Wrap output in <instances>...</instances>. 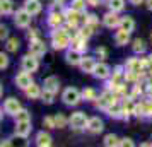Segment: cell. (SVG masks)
Masks as SVG:
<instances>
[{"label":"cell","mask_w":152,"mask_h":147,"mask_svg":"<svg viewBox=\"0 0 152 147\" xmlns=\"http://www.w3.org/2000/svg\"><path fill=\"white\" fill-rule=\"evenodd\" d=\"M50 38H51V46H53V50H67V48H70L72 39H70V36H69V33H67L65 26H63V28L53 29L51 34H50Z\"/></svg>","instance_id":"cell-1"},{"label":"cell","mask_w":152,"mask_h":147,"mask_svg":"<svg viewBox=\"0 0 152 147\" xmlns=\"http://www.w3.org/2000/svg\"><path fill=\"white\" fill-rule=\"evenodd\" d=\"M116 101H120V98L116 96V92L115 91H111V89H104L99 96H97V99L94 101V105H96V108H99V110H108L113 103H116Z\"/></svg>","instance_id":"cell-2"},{"label":"cell","mask_w":152,"mask_h":147,"mask_svg":"<svg viewBox=\"0 0 152 147\" xmlns=\"http://www.w3.org/2000/svg\"><path fill=\"white\" fill-rule=\"evenodd\" d=\"M62 101L65 106H77L82 99V91L80 89H77V87H65L62 92Z\"/></svg>","instance_id":"cell-3"},{"label":"cell","mask_w":152,"mask_h":147,"mask_svg":"<svg viewBox=\"0 0 152 147\" xmlns=\"http://www.w3.org/2000/svg\"><path fill=\"white\" fill-rule=\"evenodd\" d=\"M87 121H89V116L84 111H75L69 116V123L74 130H86Z\"/></svg>","instance_id":"cell-4"},{"label":"cell","mask_w":152,"mask_h":147,"mask_svg":"<svg viewBox=\"0 0 152 147\" xmlns=\"http://www.w3.org/2000/svg\"><path fill=\"white\" fill-rule=\"evenodd\" d=\"M31 21H33V15L29 14L26 9H17V12H14V24L19 29H28L31 26Z\"/></svg>","instance_id":"cell-5"},{"label":"cell","mask_w":152,"mask_h":147,"mask_svg":"<svg viewBox=\"0 0 152 147\" xmlns=\"http://www.w3.org/2000/svg\"><path fill=\"white\" fill-rule=\"evenodd\" d=\"M21 69L26 70V72H31V74L38 72V69H39V58L36 55H33V53L24 55L21 58Z\"/></svg>","instance_id":"cell-6"},{"label":"cell","mask_w":152,"mask_h":147,"mask_svg":"<svg viewBox=\"0 0 152 147\" xmlns=\"http://www.w3.org/2000/svg\"><path fill=\"white\" fill-rule=\"evenodd\" d=\"M46 22H48V26L51 29H56V28H63L67 19H65L63 10H50L48 17H46Z\"/></svg>","instance_id":"cell-7"},{"label":"cell","mask_w":152,"mask_h":147,"mask_svg":"<svg viewBox=\"0 0 152 147\" xmlns=\"http://www.w3.org/2000/svg\"><path fill=\"white\" fill-rule=\"evenodd\" d=\"M33 132V125H31V120L26 121H15V128H14V135L19 139H28Z\"/></svg>","instance_id":"cell-8"},{"label":"cell","mask_w":152,"mask_h":147,"mask_svg":"<svg viewBox=\"0 0 152 147\" xmlns=\"http://www.w3.org/2000/svg\"><path fill=\"white\" fill-rule=\"evenodd\" d=\"M103 26L108 29H118L120 28V22H121V17L118 15V12H113V10H108L106 14L103 15Z\"/></svg>","instance_id":"cell-9"},{"label":"cell","mask_w":152,"mask_h":147,"mask_svg":"<svg viewBox=\"0 0 152 147\" xmlns=\"http://www.w3.org/2000/svg\"><path fill=\"white\" fill-rule=\"evenodd\" d=\"M111 74H113V70H111V67L106 62H97L96 69L92 72V75H94L97 80H108V79L111 77Z\"/></svg>","instance_id":"cell-10"},{"label":"cell","mask_w":152,"mask_h":147,"mask_svg":"<svg viewBox=\"0 0 152 147\" xmlns=\"http://www.w3.org/2000/svg\"><path fill=\"white\" fill-rule=\"evenodd\" d=\"M21 101L17 98H7L5 101H4V106H2V111L7 113L9 116H15L17 115V111L21 110Z\"/></svg>","instance_id":"cell-11"},{"label":"cell","mask_w":152,"mask_h":147,"mask_svg":"<svg viewBox=\"0 0 152 147\" xmlns=\"http://www.w3.org/2000/svg\"><path fill=\"white\" fill-rule=\"evenodd\" d=\"M14 82H15V86H17L19 89H22V91H24V89H28V87L33 84L34 80H33V77H31V72H26V70L21 69V72L15 75Z\"/></svg>","instance_id":"cell-12"},{"label":"cell","mask_w":152,"mask_h":147,"mask_svg":"<svg viewBox=\"0 0 152 147\" xmlns=\"http://www.w3.org/2000/svg\"><path fill=\"white\" fill-rule=\"evenodd\" d=\"M82 56H84V53H80L79 50L72 48V46L65 50V62L69 63V65H72V67H79Z\"/></svg>","instance_id":"cell-13"},{"label":"cell","mask_w":152,"mask_h":147,"mask_svg":"<svg viewBox=\"0 0 152 147\" xmlns=\"http://www.w3.org/2000/svg\"><path fill=\"white\" fill-rule=\"evenodd\" d=\"M86 130L92 135H97V133H101L104 130V121L103 118H99V116H91L89 121H87V127H86Z\"/></svg>","instance_id":"cell-14"},{"label":"cell","mask_w":152,"mask_h":147,"mask_svg":"<svg viewBox=\"0 0 152 147\" xmlns=\"http://www.w3.org/2000/svg\"><path fill=\"white\" fill-rule=\"evenodd\" d=\"M29 53L36 55L38 58L43 55H46V45H45V41H43L41 38L31 39V43H29Z\"/></svg>","instance_id":"cell-15"},{"label":"cell","mask_w":152,"mask_h":147,"mask_svg":"<svg viewBox=\"0 0 152 147\" xmlns=\"http://www.w3.org/2000/svg\"><path fill=\"white\" fill-rule=\"evenodd\" d=\"M96 58L94 56H91V55H84L82 56V60H80V65H79V69L82 70L84 74H91L92 75V72H94V69H96Z\"/></svg>","instance_id":"cell-16"},{"label":"cell","mask_w":152,"mask_h":147,"mask_svg":"<svg viewBox=\"0 0 152 147\" xmlns=\"http://www.w3.org/2000/svg\"><path fill=\"white\" fill-rule=\"evenodd\" d=\"M22 7L28 10L29 14L33 15H38V14H41V10H43V4H41V0H24V4H22Z\"/></svg>","instance_id":"cell-17"},{"label":"cell","mask_w":152,"mask_h":147,"mask_svg":"<svg viewBox=\"0 0 152 147\" xmlns=\"http://www.w3.org/2000/svg\"><path fill=\"white\" fill-rule=\"evenodd\" d=\"M125 70H132V72H137V74H145L142 58H135V56L128 58V60L125 62Z\"/></svg>","instance_id":"cell-18"},{"label":"cell","mask_w":152,"mask_h":147,"mask_svg":"<svg viewBox=\"0 0 152 147\" xmlns=\"http://www.w3.org/2000/svg\"><path fill=\"white\" fill-rule=\"evenodd\" d=\"M135 101H133V98H123V101H121V110H123V118L128 120L130 116H133V113H135Z\"/></svg>","instance_id":"cell-19"},{"label":"cell","mask_w":152,"mask_h":147,"mask_svg":"<svg viewBox=\"0 0 152 147\" xmlns=\"http://www.w3.org/2000/svg\"><path fill=\"white\" fill-rule=\"evenodd\" d=\"M34 144H36L38 147H50L51 144H53V139H51V135H50L48 132L41 130V132L36 133V137H34Z\"/></svg>","instance_id":"cell-20"},{"label":"cell","mask_w":152,"mask_h":147,"mask_svg":"<svg viewBox=\"0 0 152 147\" xmlns=\"http://www.w3.org/2000/svg\"><path fill=\"white\" fill-rule=\"evenodd\" d=\"M128 43H130V33L118 28V31L115 33V45L116 46H126Z\"/></svg>","instance_id":"cell-21"},{"label":"cell","mask_w":152,"mask_h":147,"mask_svg":"<svg viewBox=\"0 0 152 147\" xmlns=\"http://www.w3.org/2000/svg\"><path fill=\"white\" fill-rule=\"evenodd\" d=\"M41 92H43V87L38 86L36 82H33L28 89H24V94H26L28 99H41Z\"/></svg>","instance_id":"cell-22"},{"label":"cell","mask_w":152,"mask_h":147,"mask_svg":"<svg viewBox=\"0 0 152 147\" xmlns=\"http://www.w3.org/2000/svg\"><path fill=\"white\" fill-rule=\"evenodd\" d=\"M43 89L58 92V91H60V80H58V77H55V75L46 77V79H45V82H43Z\"/></svg>","instance_id":"cell-23"},{"label":"cell","mask_w":152,"mask_h":147,"mask_svg":"<svg viewBox=\"0 0 152 147\" xmlns=\"http://www.w3.org/2000/svg\"><path fill=\"white\" fill-rule=\"evenodd\" d=\"M70 46H72V48H75V50H79L80 53H86V51H87V38H84L82 34H79L77 38L72 39Z\"/></svg>","instance_id":"cell-24"},{"label":"cell","mask_w":152,"mask_h":147,"mask_svg":"<svg viewBox=\"0 0 152 147\" xmlns=\"http://www.w3.org/2000/svg\"><path fill=\"white\" fill-rule=\"evenodd\" d=\"M132 51H133L135 55H144L145 51H147V43H145L142 38H135V39L132 41Z\"/></svg>","instance_id":"cell-25"},{"label":"cell","mask_w":152,"mask_h":147,"mask_svg":"<svg viewBox=\"0 0 152 147\" xmlns=\"http://www.w3.org/2000/svg\"><path fill=\"white\" fill-rule=\"evenodd\" d=\"M108 113V116L111 118H123V110H121V101H116V103H113V105L106 110Z\"/></svg>","instance_id":"cell-26"},{"label":"cell","mask_w":152,"mask_h":147,"mask_svg":"<svg viewBox=\"0 0 152 147\" xmlns=\"http://www.w3.org/2000/svg\"><path fill=\"white\" fill-rule=\"evenodd\" d=\"M0 14L2 15L14 14V2L12 0H0Z\"/></svg>","instance_id":"cell-27"},{"label":"cell","mask_w":152,"mask_h":147,"mask_svg":"<svg viewBox=\"0 0 152 147\" xmlns=\"http://www.w3.org/2000/svg\"><path fill=\"white\" fill-rule=\"evenodd\" d=\"M84 24L89 26V28L96 33V29L99 28V19H97L96 14H86L84 15Z\"/></svg>","instance_id":"cell-28"},{"label":"cell","mask_w":152,"mask_h":147,"mask_svg":"<svg viewBox=\"0 0 152 147\" xmlns=\"http://www.w3.org/2000/svg\"><path fill=\"white\" fill-rule=\"evenodd\" d=\"M19 48H21L19 38H9L7 41H5V50H7L9 53H17Z\"/></svg>","instance_id":"cell-29"},{"label":"cell","mask_w":152,"mask_h":147,"mask_svg":"<svg viewBox=\"0 0 152 147\" xmlns=\"http://www.w3.org/2000/svg\"><path fill=\"white\" fill-rule=\"evenodd\" d=\"M120 28L125 29V31H128V33H132V31L135 29V21H133V17H132V15H123V17H121V22H120Z\"/></svg>","instance_id":"cell-30"},{"label":"cell","mask_w":152,"mask_h":147,"mask_svg":"<svg viewBox=\"0 0 152 147\" xmlns=\"http://www.w3.org/2000/svg\"><path fill=\"white\" fill-rule=\"evenodd\" d=\"M106 2H108L110 10H113V12H121V10H125V0H106Z\"/></svg>","instance_id":"cell-31"},{"label":"cell","mask_w":152,"mask_h":147,"mask_svg":"<svg viewBox=\"0 0 152 147\" xmlns=\"http://www.w3.org/2000/svg\"><path fill=\"white\" fill-rule=\"evenodd\" d=\"M82 99L84 101H91V103H94V101L97 99L96 89H92V87H86V89H82Z\"/></svg>","instance_id":"cell-32"},{"label":"cell","mask_w":152,"mask_h":147,"mask_svg":"<svg viewBox=\"0 0 152 147\" xmlns=\"http://www.w3.org/2000/svg\"><path fill=\"white\" fill-rule=\"evenodd\" d=\"M103 144L106 147H115V146H120V139H118L115 133H108V135H104L103 139Z\"/></svg>","instance_id":"cell-33"},{"label":"cell","mask_w":152,"mask_h":147,"mask_svg":"<svg viewBox=\"0 0 152 147\" xmlns=\"http://www.w3.org/2000/svg\"><path fill=\"white\" fill-rule=\"evenodd\" d=\"M70 7L75 9L77 12H80V14H86L87 2H86V0H72V2H70Z\"/></svg>","instance_id":"cell-34"},{"label":"cell","mask_w":152,"mask_h":147,"mask_svg":"<svg viewBox=\"0 0 152 147\" xmlns=\"http://www.w3.org/2000/svg\"><path fill=\"white\" fill-rule=\"evenodd\" d=\"M55 94H56V92H53V91L43 89V92H41V101L45 103V105H53V101H55Z\"/></svg>","instance_id":"cell-35"},{"label":"cell","mask_w":152,"mask_h":147,"mask_svg":"<svg viewBox=\"0 0 152 147\" xmlns=\"http://www.w3.org/2000/svg\"><path fill=\"white\" fill-rule=\"evenodd\" d=\"M55 121H56V128H65L67 125H70L69 118H67L63 113H56L55 115Z\"/></svg>","instance_id":"cell-36"},{"label":"cell","mask_w":152,"mask_h":147,"mask_svg":"<svg viewBox=\"0 0 152 147\" xmlns=\"http://www.w3.org/2000/svg\"><path fill=\"white\" fill-rule=\"evenodd\" d=\"M14 118H15V121H26V120H31V113H29L26 108H21Z\"/></svg>","instance_id":"cell-37"},{"label":"cell","mask_w":152,"mask_h":147,"mask_svg":"<svg viewBox=\"0 0 152 147\" xmlns=\"http://www.w3.org/2000/svg\"><path fill=\"white\" fill-rule=\"evenodd\" d=\"M43 125H45V128H48V130H53V128H56L55 116H45V118H43Z\"/></svg>","instance_id":"cell-38"},{"label":"cell","mask_w":152,"mask_h":147,"mask_svg":"<svg viewBox=\"0 0 152 147\" xmlns=\"http://www.w3.org/2000/svg\"><path fill=\"white\" fill-rule=\"evenodd\" d=\"M7 67H9V56H7V53L0 51V70H5Z\"/></svg>","instance_id":"cell-39"},{"label":"cell","mask_w":152,"mask_h":147,"mask_svg":"<svg viewBox=\"0 0 152 147\" xmlns=\"http://www.w3.org/2000/svg\"><path fill=\"white\" fill-rule=\"evenodd\" d=\"M0 39H2V41H7L9 39V28L5 24L0 26Z\"/></svg>","instance_id":"cell-40"},{"label":"cell","mask_w":152,"mask_h":147,"mask_svg":"<svg viewBox=\"0 0 152 147\" xmlns=\"http://www.w3.org/2000/svg\"><path fill=\"white\" fill-rule=\"evenodd\" d=\"M135 146V142L130 139V137H123V139H120V147H133Z\"/></svg>","instance_id":"cell-41"},{"label":"cell","mask_w":152,"mask_h":147,"mask_svg":"<svg viewBox=\"0 0 152 147\" xmlns=\"http://www.w3.org/2000/svg\"><path fill=\"white\" fill-rule=\"evenodd\" d=\"M96 55L99 56L101 60H104V58L108 56V50L104 48V46H97V48H96Z\"/></svg>","instance_id":"cell-42"},{"label":"cell","mask_w":152,"mask_h":147,"mask_svg":"<svg viewBox=\"0 0 152 147\" xmlns=\"http://www.w3.org/2000/svg\"><path fill=\"white\" fill-rule=\"evenodd\" d=\"M28 38H29V41H31V39H36V38H39V36H38V29H36V28L29 29V33H28Z\"/></svg>","instance_id":"cell-43"},{"label":"cell","mask_w":152,"mask_h":147,"mask_svg":"<svg viewBox=\"0 0 152 147\" xmlns=\"http://www.w3.org/2000/svg\"><path fill=\"white\" fill-rule=\"evenodd\" d=\"M86 2H87V5H92V7L101 5V0H86Z\"/></svg>","instance_id":"cell-44"},{"label":"cell","mask_w":152,"mask_h":147,"mask_svg":"<svg viewBox=\"0 0 152 147\" xmlns=\"http://www.w3.org/2000/svg\"><path fill=\"white\" fill-rule=\"evenodd\" d=\"M132 5H140V4H145V0H128Z\"/></svg>","instance_id":"cell-45"},{"label":"cell","mask_w":152,"mask_h":147,"mask_svg":"<svg viewBox=\"0 0 152 147\" xmlns=\"http://www.w3.org/2000/svg\"><path fill=\"white\" fill-rule=\"evenodd\" d=\"M145 7H147V9L152 12V0H145Z\"/></svg>","instance_id":"cell-46"},{"label":"cell","mask_w":152,"mask_h":147,"mask_svg":"<svg viewBox=\"0 0 152 147\" xmlns=\"http://www.w3.org/2000/svg\"><path fill=\"white\" fill-rule=\"evenodd\" d=\"M147 58H149V63H151V69H152V53L149 56H147Z\"/></svg>","instance_id":"cell-47"},{"label":"cell","mask_w":152,"mask_h":147,"mask_svg":"<svg viewBox=\"0 0 152 147\" xmlns=\"http://www.w3.org/2000/svg\"><path fill=\"white\" fill-rule=\"evenodd\" d=\"M55 2H58V4H65L67 0H55Z\"/></svg>","instance_id":"cell-48"},{"label":"cell","mask_w":152,"mask_h":147,"mask_svg":"<svg viewBox=\"0 0 152 147\" xmlns=\"http://www.w3.org/2000/svg\"><path fill=\"white\" fill-rule=\"evenodd\" d=\"M151 43H152V33H151Z\"/></svg>","instance_id":"cell-49"}]
</instances>
